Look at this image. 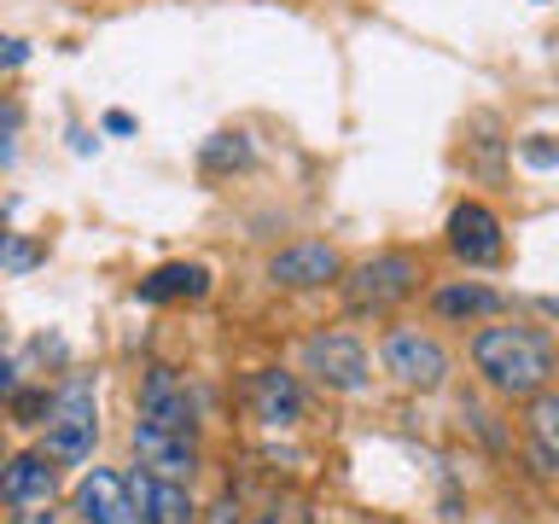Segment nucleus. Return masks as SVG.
<instances>
[{"mask_svg": "<svg viewBox=\"0 0 559 524\" xmlns=\"http://www.w3.org/2000/svg\"><path fill=\"white\" fill-rule=\"evenodd\" d=\"M472 367L496 384L501 396H536L548 391V379L559 373V349L542 326H484L472 338Z\"/></svg>", "mask_w": 559, "mask_h": 524, "instance_id": "obj_1", "label": "nucleus"}, {"mask_svg": "<svg viewBox=\"0 0 559 524\" xmlns=\"http://www.w3.org/2000/svg\"><path fill=\"white\" fill-rule=\"evenodd\" d=\"M338 286H344L349 314H391L396 303H408L419 291V257L414 251H379L361 269L338 274Z\"/></svg>", "mask_w": 559, "mask_h": 524, "instance_id": "obj_2", "label": "nucleus"}, {"mask_svg": "<svg viewBox=\"0 0 559 524\" xmlns=\"http://www.w3.org/2000/svg\"><path fill=\"white\" fill-rule=\"evenodd\" d=\"M47 454L52 461H87L99 437V396L87 379H64L59 391L47 396Z\"/></svg>", "mask_w": 559, "mask_h": 524, "instance_id": "obj_3", "label": "nucleus"}, {"mask_svg": "<svg viewBox=\"0 0 559 524\" xmlns=\"http://www.w3.org/2000/svg\"><path fill=\"white\" fill-rule=\"evenodd\" d=\"M384 373H396L408 391H437L449 379V349L419 326L384 332Z\"/></svg>", "mask_w": 559, "mask_h": 524, "instance_id": "obj_4", "label": "nucleus"}, {"mask_svg": "<svg viewBox=\"0 0 559 524\" xmlns=\"http://www.w3.org/2000/svg\"><path fill=\"white\" fill-rule=\"evenodd\" d=\"M338 274H344V262L321 239H297V245H286V251L269 257V279H274L280 291H321Z\"/></svg>", "mask_w": 559, "mask_h": 524, "instance_id": "obj_5", "label": "nucleus"}, {"mask_svg": "<svg viewBox=\"0 0 559 524\" xmlns=\"http://www.w3.org/2000/svg\"><path fill=\"white\" fill-rule=\"evenodd\" d=\"M304 367L326 384V391H361L367 384V349L349 338V332H321V338H309Z\"/></svg>", "mask_w": 559, "mask_h": 524, "instance_id": "obj_6", "label": "nucleus"}, {"mask_svg": "<svg viewBox=\"0 0 559 524\" xmlns=\"http://www.w3.org/2000/svg\"><path fill=\"white\" fill-rule=\"evenodd\" d=\"M76 513H82V524H146L134 496H129V478L111 466H94L76 484Z\"/></svg>", "mask_w": 559, "mask_h": 524, "instance_id": "obj_7", "label": "nucleus"}, {"mask_svg": "<svg viewBox=\"0 0 559 524\" xmlns=\"http://www.w3.org/2000/svg\"><path fill=\"white\" fill-rule=\"evenodd\" d=\"M134 449H140V466L157 472V478H175V484H187L192 466H199L192 431H164L152 419H134Z\"/></svg>", "mask_w": 559, "mask_h": 524, "instance_id": "obj_8", "label": "nucleus"}, {"mask_svg": "<svg viewBox=\"0 0 559 524\" xmlns=\"http://www.w3.org/2000/svg\"><path fill=\"white\" fill-rule=\"evenodd\" d=\"M449 251L461 257V262H501V216L489 204H454V216H449Z\"/></svg>", "mask_w": 559, "mask_h": 524, "instance_id": "obj_9", "label": "nucleus"}, {"mask_svg": "<svg viewBox=\"0 0 559 524\" xmlns=\"http://www.w3.org/2000/svg\"><path fill=\"white\" fill-rule=\"evenodd\" d=\"M52 496H59L52 454H7L0 461V501L7 507H47Z\"/></svg>", "mask_w": 559, "mask_h": 524, "instance_id": "obj_10", "label": "nucleus"}, {"mask_svg": "<svg viewBox=\"0 0 559 524\" xmlns=\"http://www.w3.org/2000/svg\"><path fill=\"white\" fill-rule=\"evenodd\" d=\"M140 419H152L164 431H192V402L175 367H146V379H140Z\"/></svg>", "mask_w": 559, "mask_h": 524, "instance_id": "obj_11", "label": "nucleus"}, {"mask_svg": "<svg viewBox=\"0 0 559 524\" xmlns=\"http://www.w3.org/2000/svg\"><path fill=\"white\" fill-rule=\"evenodd\" d=\"M129 496H134V507H140V519H146V524H199V507H192L187 484H175V478L134 472Z\"/></svg>", "mask_w": 559, "mask_h": 524, "instance_id": "obj_12", "label": "nucleus"}, {"mask_svg": "<svg viewBox=\"0 0 559 524\" xmlns=\"http://www.w3.org/2000/svg\"><path fill=\"white\" fill-rule=\"evenodd\" d=\"M251 408H257V419H269V426H297V419H304V384L292 373H280V367H262L251 379Z\"/></svg>", "mask_w": 559, "mask_h": 524, "instance_id": "obj_13", "label": "nucleus"}, {"mask_svg": "<svg viewBox=\"0 0 559 524\" xmlns=\"http://www.w3.org/2000/svg\"><path fill=\"white\" fill-rule=\"evenodd\" d=\"M431 309L443 314V321H478V314H501L507 297L496 286H478V279H454V286L431 291Z\"/></svg>", "mask_w": 559, "mask_h": 524, "instance_id": "obj_14", "label": "nucleus"}, {"mask_svg": "<svg viewBox=\"0 0 559 524\" xmlns=\"http://www.w3.org/2000/svg\"><path fill=\"white\" fill-rule=\"evenodd\" d=\"M210 291V274L199 269V262H164L157 274L140 279V297L146 303H169V297H204Z\"/></svg>", "mask_w": 559, "mask_h": 524, "instance_id": "obj_15", "label": "nucleus"}, {"mask_svg": "<svg viewBox=\"0 0 559 524\" xmlns=\"http://www.w3.org/2000/svg\"><path fill=\"white\" fill-rule=\"evenodd\" d=\"M524 431H531V454L542 472H559V396H531V419H524Z\"/></svg>", "mask_w": 559, "mask_h": 524, "instance_id": "obj_16", "label": "nucleus"}, {"mask_svg": "<svg viewBox=\"0 0 559 524\" xmlns=\"http://www.w3.org/2000/svg\"><path fill=\"white\" fill-rule=\"evenodd\" d=\"M17 134H24V105L12 94H0V169L17 157Z\"/></svg>", "mask_w": 559, "mask_h": 524, "instance_id": "obj_17", "label": "nucleus"}, {"mask_svg": "<svg viewBox=\"0 0 559 524\" xmlns=\"http://www.w3.org/2000/svg\"><path fill=\"white\" fill-rule=\"evenodd\" d=\"M210 169H227V164H251V146H245V134H216V146L204 152Z\"/></svg>", "mask_w": 559, "mask_h": 524, "instance_id": "obj_18", "label": "nucleus"}, {"mask_svg": "<svg viewBox=\"0 0 559 524\" xmlns=\"http://www.w3.org/2000/svg\"><path fill=\"white\" fill-rule=\"evenodd\" d=\"M35 257H41V251H35L29 239H17V234L0 239V262H7V269H35Z\"/></svg>", "mask_w": 559, "mask_h": 524, "instance_id": "obj_19", "label": "nucleus"}, {"mask_svg": "<svg viewBox=\"0 0 559 524\" xmlns=\"http://www.w3.org/2000/svg\"><path fill=\"white\" fill-rule=\"evenodd\" d=\"M262 524H309V507L304 501H274L269 513H262Z\"/></svg>", "mask_w": 559, "mask_h": 524, "instance_id": "obj_20", "label": "nucleus"}, {"mask_svg": "<svg viewBox=\"0 0 559 524\" xmlns=\"http://www.w3.org/2000/svg\"><path fill=\"white\" fill-rule=\"evenodd\" d=\"M24 59H29V47L17 41V35H0V70H17Z\"/></svg>", "mask_w": 559, "mask_h": 524, "instance_id": "obj_21", "label": "nucleus"}, {"mask_svg": "<svg viewBox=\"0 0 559 524\" xmlns=\"http://www.w3.org/2000/svg\"><path fill=\"white\" fill-rule=\"evenodd\" d=\"M204 524H245V519H239V501H234V496H222V501L204 513Z\"/></svg>", "mask_w": 559, "mask_h": 524, "instance_id": "obj_22", "label": "nucleus"}, {"mask_svg": "<svg viewBox=\"0 0 559 524\" xmlns=\"http://www.w3.org/2000/svg\"><path fill=\"white\" fill-rule=\"evenodd\" d=\"M524 157H531L536 169H548V164H559V152H554V146H542V134L531 140V146H524Z\"/></svg>", "mask_w": 559, "mask_h": 524, "instance_id": "obj_23", "label": "nucleus"}, {"mask_svg": "<svg viewBox=\"0 0 559 524\" xmlns=\"http://www.w3.org/2000/svg\"><path fill=\"white\" fill-rule=\"evenodd\" d=\"M17 524H52V501L47 507H17Z\"/></svg>", "mask_w": 559, "mask_h": 524, "instance_id": "obj_24", "label": "nucleus"}, {"mask_svg": "<svg viewBox=\"0 0 559 524\" xmlns=\"http://www.w3.org/2000/svg\"><path fill=\"white\" fill-rule=\"evenodd\" d=\"M7 391H12V361L0 356V396H7Z\"/></svg>", "mask_w": 559, "mask_h": 524, "instance_id": "obj_25", "label": "nucleus"}, {"mask_svg": "<svg viewBox=\"0 0 559 524\" xmlns=\"http://www.w3.org/2000/svg\"><path fill=\"white\" fill-rule=\"evenodd\" d=\"M0 239H7V210H0Z\"/></svg>", "mask_w": 559, "mask_h": 524, "instance_id": "obj_26", "label": "nucleus"}, {"mask_svg": "<svg viewBox=\"0 0 559 524\" xmlns=\"http://www.w3.org/2000/svg\"><path fill=\"white\" fill-rule=\"evenodd\" d=\"M0 461H7V431H0Z\"/></svg>", "mask_w": 559, "mask_h": 524, "instance_id": "obj_27", "label": "nucleus"}]
</instances>
